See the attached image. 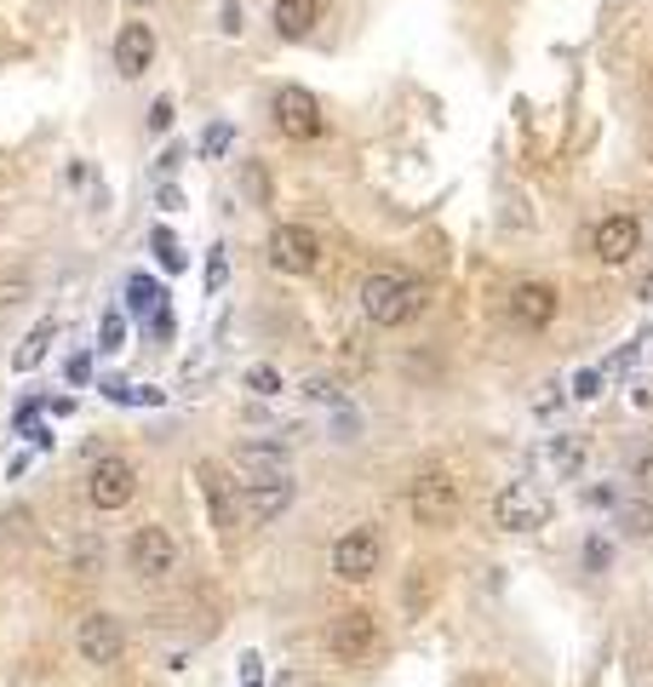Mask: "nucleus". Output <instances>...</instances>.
Masks as SVG:
<instances>
[{
  "instance_id": "1",
  "label": "nucleus",
  "mask_w": 653,
  "mask_h": 687,
  "mask_svg": "<svg viewBox=\"0 0 653 687\" xmlns=\"http://www.w3.org/2000/svg\"><path fill=\"white\" fill-rule=\"evenodd\" d=\"M356 298H361V316L373 327H412L430 309V281L401 275V269H373Z\"/></svg>"
},
{
  "instance_id": "2",
  "label": "nucleus",
  "mask_w": 653,
  "mask_h": 687,
  "mask_svg": "<svg viewBox=\"0 0 653 687\" xmlns=\"http://www.w3.org/2000/svg\"><path fill=\"white\" fill-rule=\"evenodd\" d=\"M459 475L453 470H419L407 481V515H412V527H425V533H447L459 522Z\"/></svg>"
},
{
  "instance_id": "3",
  "label": "nucleus",
  "mask_w": 653,
  "mask_h": 687,
  "mask_svg": "<svg viewBox=\"0 0 653 687\" xmlns=\"http://www.w3.org/2000/svg\"><path fill=\"white\" fill-rule=\"evenodd\" d=\"M327 653L338 665H373L385 653V625H378L373 607H344L327 625Z\"/></svg>"
},
{
  "instance_id": "4",
  "label": "nucleus",
  "mask_w": 653,
  "mask_h": 687,
  "mask_svg": "<svg viewBox=\"0 0 653 687\" xmlns=\"http://www.w3.org/2000/svg\"><path fill=\"white\" fill-rule=\"evenodd\" d=\"M557 316H562V287L557 281L528 275V281H516L504 293V321L516 332H544V327H557Z\"/></svg>"
},
{
  "instance_id": "5",
  "label": "nucleus",
  "mask_w": 653,
  "mask_h": 687,
  "mask_svg": "<svg viewBox=\"0 0 653 687\" xmlns=\"http://www.w3.org/2000/svg\"><path fill=\"white\" fill-rule=\"evenodd\" d=\"M378 567H385V533L373 522L333 539V578L338 584H367V578H378Z\"/></svg>"
},
{
  "instance_id": "6",
  "label": "nucleus",
  "mask_w": 653,
  "mask_h": 687,
  "mask_svg": "<svg viewBox=\"0 0 653 687\" xmlns=\"http://www.w3.org/2000/svg\"><path fill=\"white\" fill-rule=\"evenodd\" d=\"M269 121H275V132H282V137H293V144H316V137L327 132L322 98L309 92V86H275Z\"/></svg>"
},
{
  "instance_id": "7",
  "label": "nucleus",
  "mask_w": 653,
  "mask_h": 687,
  "mask_svg": "<svg viewBox=\"0 0 653 687\" xmlns=\"http://www.w3.org/2000/svg\"><path fill=\"white\" fill-rule=\"evenodd\" d=\"M126 567L144 578V584H161V578L178 573V539H172V527H161V522L132 527V539H126Z\"/></svg>"
},
{
  "instance_id": "8",
  "label": "nucleus",
  "mask_w": 653,
  "mask_h": 687,
  "mask_svg": "<svg viewBox=\"0 0 653 687\" xmlns=\"http://www.w3.org/2000/svg\"><path fill=\"white\" fill-rule=\"evenodd\" d=\"M550 499L533 488V481H504V488L493 493V522L504 527V533H539V527H550Z\"/></svg>"
},
{
  "instance_id": "9",
  "label": "nucleus",
  "mask_w": 653,
  "mask_h": 687,
  "mask_svg": "<svg viewBox=\"0 0 653 687\" xmlns=\"http://www.w3.org/2000/svg\"><path fill=\"white\" fill-rule=\"evenodd\" d=\"M642 253V218L636 213H602L591 229V258L608 269H625Z\"/></svg>"
},
{
  "instance_id": "10",
  "label": "nucleus",
  "mask_w": 653,
  "mask_h": 687,
  "mask_svg": "<svg viewBox=\"0 0 653 687\" xmlns=\"http://www.w3.org/2000/svg\"><path fill=\"white\" fill-rule=\"evenodd\" d=\"M195 488H201V499H206L213 527H218V533H235V527H241V481H235L224 464L201 459V464H195Z\"/></svg>"
},
{
  "instance_id": "11",
  "label": "nucleus",
  "mask_w": 653,
  "mask_h": 687,
  "mask_svg": "<svg viewBox=\"0 0 653 687\" xmlns=\"http://www.w3.org/2000/svg\"><path fill=\"white\" fill-rule=\"evenodd\" d=\"M269 264L282 269V275H309L322 264V235L309 229V224H275L269 229Z\"/></svg>"
},
{
  "instance_id": "12",
  "label": "nucleus",
  "mask_w": 653,
  "mask_h": 687,
  "mask_svg": "<svg viewBox=\"0 0 653 687\" xmlns=\"http://www.w3.org/2000/svg\"><path fill=\"white\" fill-rule=\"evenodd\" d=\"M75 647H81L86 665L110 670V665H121V653H126V625L115 613H86L81 630H75Z\"/></svg>"
},
{
  "instance_id": "13",
  "label": "nucleus",
  "mask_w": 653,
  "mask_h": 687,
  "mask_svg": "<svg viewBox=\"0 0 653 687\" xmlns=\"http://www.w3.org/2000/svg\"><path fill=\"white\" fill-rule=\"evenodd\" d=\"M132 493H137V470L126 464V459H98L92 464V475H86V499H92V510H103V515H115V510H126L132 504Z\"/></svg>"
},
{
  "instance_id": "14",
  "label": "nucleus",
  "mask_w": 653,
  "mask_h": 687,
  "mask_svg": "<svg viewBox=\"0 0 653 687\" xmlns=\"http://www.w3.org/2000/svg\"><path fill=\"white\" fill-rule=\"evenodd\" d=\"M293 475H269V481H241V522L247 527H269L275 515L293 510Z\"/></svg>"
},
{
  "instance_id": "15",
  "label": "nucleus",
  "mask_w": 653,
  "mask_h": 687,
  "mask_svg": "<svg viewBox=\"0 0 653 687\" xmlns=\"http://www.w3.org/2000/svg\"><path fill=\"white\" fill-rule=\"evenodd\" d=\"M110 58H115V75H121V81L150 75V69H155V29H150V23H137V18L121 23V29H115Z\"/></svg>"
},
{
  "instance_id": "16",
  "label": "nucleus",
  "mask_w": 653,
  "mask_h": 687,
  "mask_svg": "<svg viewBox=\"0 0 653 687\" xmlns=\"http://www.w3.org/2000/svg\"><path fill=\"white\" fill-rule=\"evenodd\" d=\"M229 470H235V481H269V475H287L293 459L282 441H241L229 453Z\"/></svg>"
},
{
  "instance_id": "17",
  "label": "nucleus",
  "mask_w": 653,
  "mask_h": 687,
  "mask_svg": "<svg viewBox=\"0 0 653 687\" xmlns=\"http://www.w3.org/2000/svg\"><path fill=\"white\" fill-rule=\"evenodd\" d=\"M269 23H275L282 41H309V29L322 23V0H275Z\"/></svg>"
},
{
  "instance_id": "18",
  "label": "nucleus",
  "mask_w": 653,
  "mask_h": 687,
  "mask_svg": "<svg viewBox=\"0 0 653 687\" xmlns=\"http://www.w3.org/2000/svg\"><path fill=\"white\" fill-rule=\"evenodd\" d=\"M52 338H58V321H52V316H41V321H34V327L23 332L18 350H12V372H34V367H41V361H47V350H52Z\"/></svg>"
},
{
  "instance_id": "19",
  "label": "nucleus",
  "mask_w": 653,
  "mask_h": 687,
  "mask_svg": "<svg viewBox=\"0 0 653 687\" xmlns=\"http://www.w3.org/2000/svg\"><path fill=\"white\" fill-rule=\"evenodd\" d=\"M430 602H436V567L419 562V567L407 573V584H401V613H407V618H425Z\"/></svg>"
},
{
  "instance_id": "20",
  "label": "nucleus",
  "mask_w": 653,
  "mask_h": 687,
  "mask_svg": "<svg viewBox=\"0 0 653 687\" xmlns=\"http://www.w3.org/2000/svg\"><path fill=\"white\" fill-rule=\"evenodd\" d=\"M150 253L161 258V269H166V275H184V269H190V253L178 247V235H172L166 224H155V229H150Z\"/></svg>"
},
{
  "instance_id": "21",
  "label": "nucleus",
  "mask_w": 653,
  "mask_h": 687,
  "mask_svg": "<svg viewBox=\"0 0 653 687\" xmlns=\"http://www.w3.org/2000/svg\"><path fill=\"white\" fill-rule=\"evenodd\" d=\"M161 304H166V287L155 281V275H132V281H126V309H137V316H155Z\"/></svg>"
},
{
  "instance_id": "22",
  "label": "nucleus",
  "mask_w": 653,
  "mask_h": 687,
  "mask_svg": "<svg viewBox=\"0 0 653 687\" xmlns=\"http://www.w3.org/2000/svg\"><path fill=\"white\" fill-rule=\"evenodd\" d=\"M92 350H98V356H121V350H126V309H103Z\"/></svg>"
},
{
  "instance_id": "23",
  "label": "nucleus",
  "mask_w": 653,
  "mask_h": 687,
  "mask_svg": "<svg viewBox=\"0 0 653 687\" xmlns=\"http://www.w3.org/2000/svg\"><path fill=\"white\" fill-rule=\"evenodd\" d=\"M229 144H235V126L229 121H213V126L201 132V161H224Z\"/></svg>"
},
{
  "instance_id": "24",
  "label": "nucleus",
  "mask_w": 653,
  "mask_h": 687,
  "mask_svg": "<svg viewBox=\"0 0 653 687\" xmlns=\"http://www.w3.org/2000/svg\"><path fill=\"white\" fill-rule=\"evenodd\" d=\"M247 390H253V396H282V372H275L269 361L247 367Z\"/></svg>"
},
{
  "instance_id": "25",
  "label": "nucleus",
  "mask_w": 653,
  "mask_h": 687,
  "mask_svg": "<svg viewBox=\"0 0 653 687\" xmlns=\"http://www.w3.org/2000/svg\"><path fill=\"white\" fill-rule=\"evenodd\" d=\"M241 189H247L258 206H269V172L258 161H247V166H241Z\"/></svg>"
},
{
  "instance_id": "26",
  "label": "nucleus",
  "mask_w": 653,
  "mask_h": 687,
  "mask_svg": "<svg viewBox=\"0 0 653 687\" xmlns=\"http://www.w3.org/2000/svg\"><path fill=\"white\" fill-rule=\"evenodd\" d=\"M625 533L631 539H653V504H642V499L625 504Z\"/></svg>"
},
{
  "instance_id": "27",
  "label": "nucleus",
  "mask_w": 653,
  "mask_h": 687,
  "mask_svg": "<svg viewBox=\"0 0 653 687\" xmlns=\"http://www.w3.org/2000/svg\"><path fill=\"white\" fill-rule=\"evenodd\" d=\"M98 390H103V401H115V407H132V384H126L121 372H103V378H98Z\"/></svg>"
},
{
  "instance_id": "28",
  "label": "nucleus",
  "mask_w": 653,
  "mask_h": 687,
  "mask_svg": "<svg viewBox=\"0 0 653 687\" xmlns=\"http://www.w3.org/2000/svg\"><path fill=\"white\" fill-rule=\"evenodd\" d=\"M229 281V258H224V247H213L206 253V293H218Z\"/></svg>"
},
{
  "instance_id": "29",
  "label": "nucleus",
  "mask_w": 653,
  "mask_h": 687,
  "mask_svg": "<svg viewBox=\"0 0 653 687\" xmlns=\"http://www.w3.org/2000/svg\"><path fill=\"white\" fill-rule=\"evenodd\" d=\"M63 378H69L75 390H81V384H92V356H86V350H75V356L63 361Z\"/></svg>"
},
{
  "instance_id": "30",
  "label": "nucleus",
  "mask_w": 653,
  "mask_h": 687,
  "mask_svg": "<svg viewBox=\"0 0 653 687\" xmlns=\"http://www.w3.org/2000/svg\"><path fill=\"white\" fill-rule=\"evenodd\" d=\"M172 121H178L172 98H155V103H150V132H172Z\"/></svg>"
},
{
  "instance_id": "31",
  "label": "nucleus",
  "mask_w": 653,
  "mask_h": 687,
  "mask_svg": "<svg viewBox=\"0 0 653 687\" xmlns=\"http://www.w3.org/2000/svg\"><path fill=\"white\" fill-rule=\"evenodd\" d=\"M155 206H161V213H184V189H178V184H161Z\"/></svg>"
},
{
  "instance_id": "32",
  "label": "nucleus",
  "mask_w": 653,
  "mask_h": 687,
  "mask_svg": "<svg viewBox=\"0 0 653 687\" xmlns=\"http://www.w3.org/2000/svg\"><path fill=\"white\" fill-rule=\"evenodd\" d=\"M264 659H258V653H247V659H241V687H258L264 681V670H258Z\"/></svg>"
},
{
  "instance_id": "33",
  "label": "nucleus",
  "mask_w": 653,
  "mask_h": 687,
  "mask_svg": "<svg viewBox=\"0 0 653 687\" xmlns=\"http://www.w3.org/2000/svg\"><path fill=\"white\" fill-rule=\"evenodd\" d=\"M18 435H29L34 447H41V453H47V447H52V424H41V419H34V424H23Z\"/></svg>"
},
{
  "instance_id": "34",
  "label": "nucleus",
  "mask_w": 653,
  "mask_h": 687,
  "mask_svg": "<svg viewBox=\"0 0 653 687\" xmlns=\"http://www.w3.org/2000/svg\"><path fill=\"white\" fill-rule=\"evenodd\" d=\"M155 166H161V178H172V172L184 166V150H178V144H172V150H161V161H155Z\"/></svg>"
},
{
  "instance_id": "35",
  "label": "nucleus",
  "mask_w": 653,
  "mask_h": 687,
  "mask_svg": "<svg viewBox=\"0 0 653 687\" xmlns=\"http://www.w3.org/2000/svg\"><path fill=\"white\" fill-rule=\"evenodd\" d=\"M596 384H602L596 372H579V378H573V396H579V401H591V396H596Z\"/></svg>"
},
{
  "instance_id": "36",
  "label": "nucleus",
  "mask_w": 653,
  "mask_h": 687,
  "mask_svg": "<svg viewBox=\"0 0 653 687\" xmlns=\"http://www.w3.org/2000/svg\"><path fill=\"white\" fill-rule=\"evenodd\" d=\"M166 396L161 390H150V384H132V407H161Z\"/></svg>"
},
{
  "instance_id": "37",
  "label": "nucleus",
  "mask_w": 653,
  "mask_h": 687,
  "mask_svg": "<svg viewBox=\"0 0 653 687\" xmlns=\"http://www.w3.org/2000/svg\"><path fill=\"white\" fill-rule=\"evenodd\" d=\"M224 34H241V0H224V23H218Z\"/></svg>"
},
{
  "instance_id": "38",
  "label": "nucleus",
  "mask_w": 653,
  "mask_h": 687,
  "mask_svg": "<svg viewBox=\"0 0 653 687\" xmlns=\"http://www.w3.org/2000/svg\"><path fill=\"white\" fill-rule=\"evenodd\" d=\"M47 412L52 419H69V412H75V396H47Z\"/></svg>"
},
{
  "instance_id": "39",
  "label": "nucleus",
  "mask_w": 653,
  "mask_h": 687,
  "mask_svg": "<svg viewBox=\"0 0 653 687\" xmlns=\"http://www.w3.org/2000/svg\"><path fill=\"white\" fill-rule=\"evenodd\" d=\"M23 470H29V453H12V464H7V481H18Z\"/></svg>"
},
{
  "instance_id": "40",
  "label": "nucleus",
  "mask_w": 653,
  "mask_h": 687,
  "mask_svg": "<svg viewBox=\"0 0 653 687\" xmlns=\"http://www.w3.org/2000/svg\"><path fill=\"white\" fill-rule=\"evenodd\" d=\"M465 687H493V681H488V676H470V681H465Z\"/></svg>"
},
{
  "instance_id": "41",
  "label": "nucleus",
  "mask_w": 653,
  "mask_h": 687,
  "mask_svg": "<svg viewBox=\"0 0 653 687\" xmlns=\"http://www.w3.org/2000/svg\"><path fill=\"white\" fill-rule=\"evenodd\" d=\"M126 7H155V0H126Z\"/></svg>"
}]
</instances>
